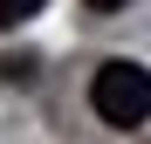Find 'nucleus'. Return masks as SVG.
I'll return each instance as SVG.
<instances>
[{
    "label": "nucleus",
    "instance_id": "obj_3",
    "mask_svg": "<svg viewBox=\"0 0 151 144\" xmlns=\"http://www.w3.org/2000/svg\"><path fill=\"white\" fill-rule=\"evenodd\" d=\"M0 76H7V82H28V76H35V55H7V62H0Z\"/></svg>",
    "mask_w": 151,
    "mask_h": 144
},
{
    "label": "nucleus",
    "instance_id": "obj_1",
    "mask_svg": "<svg viewBox=\"0 0 151 144\" xmlns=\"http://www.w3.org/2000/svg\"><path fill=\"white\" fill-rule=\"evenodd\" d=\"M89 103H96V117L117 124V130L151 124V69H144V62H124V55L103 62L96 82H89Z\"/></svg>",
    "mask_w": 151,
    "mask_h": 144
},
{
    "label": "nucleus",
    "instance_id": "obj_4",
    "mask_svg": "<svg viewBox=\"0 0 151 144\" xmlns=\"http://www.w3.org/2000/svg\"><path fill=\"white\" fill-rule=\"evenodd\" d=\"M89 14H117V7H131V0H83Z\"/></svg>",
    "mask_w": 151,
    "mask_h": 144
},
{
    "label": "nucleus",
    "instance_id": "obj_2",
    "mask_svg": "<svg viewBox=\"0 0 151 144\" xmlns=\"http://www.w3.org/2000/svg\"><path fill=\"white\" fill-rule=\"evenodd\" d=\"M35 14H41V0H0V28H21Z\"/></svg>",
    "mask_w": 151,
    "mask_h": 144
}]
</instances>
